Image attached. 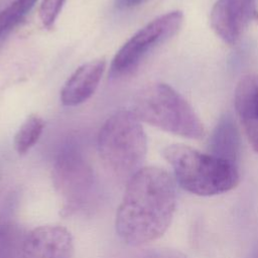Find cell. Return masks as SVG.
<instances>
[{"label":"cell","mask_w":258,"mask_h":258,"mask_svg":"<svg viewBox=\"0 0 258 258\" xmlns=\"http://www.w3.org/2000/svg\"><path fill=\"white\" fill-rule=\"evenodd\" d=\"M176 208V186L163 168L143 166L128 180L115 218L118 237L137 247L160 238Z\"/></svg>","instance_id":"1"},{"label":"cell","mask_w":258,"mask_h":258,"mask_svg":"<svg viewBox=\"0 0 258 258\" xmlns=\"http://www.w3.org/2000/svg\"><path fill=\"white\" fill-rule=\"evenodd\" d=\"M162 155L170 164L175 181L192 195H221L239 183L236 164L210 153H202L183 144H171L163 149Z\"/></svg>","instance_id":"2"},{"label":"cell","mask_w":258,"mask_h":258,"mask_svg":"<svg viewBox=\"0 0 258 258\" xmlns=\"http://www.w3.org/2000/svg\"><path fill=\"white\" fill-rule=\"evenodd\" d=\"M98 151L105 166L119 178L128 180L143 167L147 140L133 111L120 110L105 121L98 135Z\"/></svg>","instance_id":"3"},{"label":"cell","mask_w":258,"mask_h":258,"mask_svg":"<svg viewBox=\"0 0 258 258\" xmlns=\"http://www.w3.org/2000/svg\"><path fill=\"white\" fill-rule=\"evenodd\" d=\"M133 113L140 121L181 137L200 139L205 135L204 125L191 106L163 83L141 89L133 100Z\"/></svg>","instance_id":"4"},{"label":"cell","mask_w":258,"mask_h":258,"mask_svg":"<svg viewBox=\"0 0 258 258\" xmlns=\"http://www.w3.org/2000/svg\"><path fill=\"white\" fill-rule=\"evenodd\" d=\"M52 182L67 215L81 209L91 198L95 185L94 169L76 144H67L57 152L52 166Z\"/></svg>","instance_id":"5"},{"label":"cell","mask_w":258,"mask_h":258,"mask_svg":"<svg viewBox=\"0 0 258 258\" xmlns=\"http://www.w3.org/2000/svg\"><path fill=\"white\" fill-rule=\"evenodd\" d=\"M182 22L183 14L180 11H171L140 28L116 52L110 75L117 78L131 73L151 50L171 38L180 29Z\"/></svg>","instance_id":"6"},{"label":"cell","mask_w":258,"mask_h":258,"mask_svg":"<svg viewBox=\"0 0 258 258\" xmlns=\"http://www.w3.org/2000/svg\"><path fill=\"white\" fill-rule=\"evenodd\" d=\"M257 18V0H218L210 17L214 31L229 44H236Z\"/></svg>","instance_id":"7"},{"label":"cell","mask_w":258,"mask_h":258,"mask_svg":"<svg viewBox=\"0 0 258 258\" xmlns=\"http://www.w3.org/2000/svg\"><path fill=\"white\" fill-rule=\"evenodd\" d=\"M73 254L71 232L59 225H43L23 238L19 258H72Z\"/></svg>","instance_id":"8"},{"label":"cell","mask_w":258,"mask_h":258,"mask_svg":"<svg viewBox=\"0 0 258 258\" xmlns=\"http://www.w3.org/2000/svg\"><path fill=\"white\" fill-rule=\"evenodd\" d=\"M105 69V58L91 60L79 67L61 89V103L74 107L89 100L97 90Z\"/></svg>","instance_id":"9"},{"label":"cell","mask_w":258,"mask_h":258,"mask_svg":"<svg viewBox=\"0 0 258 258\" xmlns=\"http://www.w3.org/2000/svg\"><path fill=\"white\" fill-rule=\"evenodd\" d=\"M237 115L252 148L258 152V76L246 75L235 89Z\"/></svg>","instance_id":"10"},{"label":"cell","mask_w":258,"mask_h":258,"mask_svg":"<svg viewBox=\"0 0 258 258\" xmlns=\"http://www.w3.org/2000/svg\"><path fill=\"white\" fill-rule=\"evenodd\" d=\"M210 154L236 164L240 152V135L230 114L222 116L217 123L209 143Z\"/></svg>","instance_id":"11"},{"label":"cell","mask_w":258,"mask_h":258,"mask_svg":"<svg viewBox=\"0 0 258 258\" xmlns=\"http://www.w3.org/2000/svg\"><path fill=\"white\" fill-rule=\"evenodd\" d=\"M43 128L44 121L40 116L36 114L29 115L15 134L14 148L16 152L20 155L28 152L38 141Z\"/></svg>","instance_id":"12"},{"label":"cell","mask_w":258,"mask_h":258,"mask_svg":"<svg viewBox=\"0 0 258 258\" xmlns=\"http://www.w3.org/2000/svg\"><path fill=\"white\" fill-rule=\"evenodd\" d=\"M37 0H14L0 12V44L25 18Z\"/></svg>","instance_id":"13"},{"label":"cell","mask_w":258,"mask_h":258,"mask_svg":"<svg viewBox=\"0 0 258 258\" xmlns=\"http://www.w3.org/2000/svg\"><path fill=\"white\" fill-rule=\"evenodd\" d=\"M22 241L15 224L0 222V258H19Z\"/></svg>","instance_id":"14"},{"label":"cell","mask_w":258,"mask_h":258,"mask_svg":"<svg viewBox=\"0 0 258 258\" xmlns=\"http://www.w3.org/2000/svg\"><path fill=\"white\" fill-rule=\"evenodd\" d=\"M66 0H42L38 15L42 25L46 28H51L64 4Z\"/></svg>","instance_id":"15"},{"label":"cell","mask_w":258,"mask_h":258,"mask_svg":"<svg viewBox=\"0 0 258 258\" xmlns=\"http://www.w3.org/2000/svg\"><path fill=\"white\" fill-rule=\"evenodd\" d=\"M145 258H187L179 251L171 249H159L150 252Z\"/></svg>","instance_id":"16"},{"label":"cell","mask_w":258,"mask_h":258,"mask_svg":"<svg viewBox=\"0 0 258 258\" xmlns=\"http://www.w3.org/2000/svg\"><path fill=\"white\" fill-rule=\"evenodd\" d=\"M146 0H116L115 5L118 9H128L135 7Z\"/></svg>","instance_id":"17"}]
</instances>
